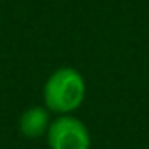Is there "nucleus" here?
Here are the masks:
<instances>
[{
  "label": "nucleus",
  "mask_w": 149,
  "mask_h": 149,
  "mask_svg": "<svg viewBox=\"0 0 149 149\" xmlns=\"http://www.w3.org/2000/svg\"><path fill=\"white\" fill-rule=\"evenodd\" d=\"M51 125L49 119V109L45 106H32L26 108L19 117V132L25 138H40V136L47 134V128Z\"/></svg>",
  "instance_id": "3"
},
{
  "label": "nucleus",
  "mask_w": 149,
  "mask_h": 149,
  "mask_svg": "<svg viewBox=\"0 0 149 149\" xmlns=\"http://www.w3.org/2000/svg\"><path fill=\"white\" fill-rule=\"evenodd\" d=\"M44 106L53 113H74L85 100L87 83L79 70L72 66H61L44 83Z\"/></svg>",
  "instance_id": "1"
},
{
  "label": "nucleus",
  "mask_w": 149,
  "mask_h": 149,
  "mask_svg": "<svg viewBox=\"0 0 149 149\" xmlns=\"http://www.w3.org/2000/svg\"><path fill=\"white\" fill-rule=\"evenodd\" d=\"M45 136L49 149H91L89 128L72 113L53 119Z\"/></svg>",
  "instance_id": "2"
}]
</instances>
